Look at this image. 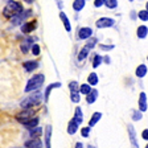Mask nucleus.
<instances>
[{
	"mask_svg": "<svg viewBox=\"0 0 148 148\" xmlns=\"http://www.w3.org/2000/svg\"><path fill=\"white\" fill-rule=\"evenodd\" d=\"M29 135H31L32 139H40V136L42 135V128L36 127V128H33V130H31V131H29Z\"/></svg>",
	"mask_w": 148,
	"mask_h": 148,
	"instance_id": "b1692460",
	"label": "nucleus"
},
{
	"mask_svg": "<svg viewBox=\"0 0 148 148\" xmlns=\"http://www.w3.org/2000/svg\"><path fill=\"white\" fill-rule=\"evenodd\" d=\"M42 101V94L41 92H33L32 95H29V97H27V98H24L23 99V102L20 103V106H21V108H31L32 106H36V105H38L40 102Z\"/></svg>",
	"mask_w": 148,
	"mask_h": 148,
	"instance_id": "f03ea898",
	"label": "nucleus"
},
{
	"mask_svg": "<svg viewBox=\"0 0 148 148\" xmlns=\"http://www.w3.org/2000/svg\"><path fill=\"white\" fill-rule=\"evenodd\" d=\"M101 118H102L101 112H94V114H92V116H91V119H90V122H89V127L95 126V124L99 122V119H101Z\"/></svg>",
	"mask_w": 148,
	"mask_h": 148,
	"instance_id": "bb28decb",
	"label": "nucleus"
},
{
	"mask_svg": "<svg viewBox=\"0 0 148 148\" xmlns=\"http://www.w3.org/2000/svg\"><path fill=\"white\" fill-rule=\"evenodd\" d=\"M73 120L75 122V123L81 124L83 122V115H82V110H81V107H77L75 108V111H74V118Z\"/></svg>",
	"mask_w": 148,
	"mask_h": 148,
	"instance_id": "f3484780",
	"label": "nucleus"
},
{
	"mask_svg": "<svg viewBox=\"0 0 148 148\" xmlns=\"http://www.w3.org/2000/svg\"><path fill=\"white\" fill-rule=\"evenodd\" d=\"M23 66H24V69L27 71H33L38 68V62L37 61H25L24 64H23Z\"/></svg>",
	"mask_w": 148,
	"mask_h": 148,
	"instance_id": "4468645a",
	"label": "nucleus"
},
{
	"mask_svg": "<svg viewBox=\"0 0 148 148\" xmlns=\"http://www.w3.org/2000/svg\"><path fill=\"white\" fill-rule=\"evenodd\" d=\"M25 147L27 148H42V142L40 139H31L25 143Z\"/></svg>",
	"mask_w": 148,
	"mask_h": 148,
	"instance_id": "9b49d317",
	"label": "nucleus"
},
{
	"mask_svg": "<svg viewBox=\"0 0 148 148\" xmlns=\"http://www.w3.org/2000/svg\"><path fill=\"white\" fill-rule=\"evenodd\" d=\"M70 98H71V102H74V103H78V102L81 101V98H79V91H77V92H70Z\"/></svg>",
	"mask_w": 148,
	"mask_h": 148,
	"instance_id": "f704fd0d",
	"label": "nucleus"
},
{
	"mask_svg": "<svg viewBox=\"0 0 148 148\" xmlns=\"http://www.w3.org/2000/svg\"><path fill=\"white\" fill-rule=\"evenodd\" d=\"M105 5L107 7V8H116L118 7V1L116 0H105Z\"/></svg>",
	"mask_w": 148,
	"mask_h": 148,
	"instance_id": "2f4dec72",
	"label": "nucleus"
},
{
	"mask_svg": "<svg viewBox=\"0 0 148 148\" xmlns=\"http://www.w3.org/2000/svg\"><path fill=\"white\" fill-rule=\"evenodd\" d=\"M32 13V11H27V12H24V13H17V15H15L12 18H11V23H12L13 25H20V24H23V23L25 21V18L28 17V16Z\"/></svg>",
	"mask_w": 148,
	"mask_h": 148,
	"instance_id": "39448f33",
	"label": "nucleus"
},
{
	"mask_svg": "<svg viewBox=\"0 0 148 148\" xmlns=\"http://www.w3.org/2000/svg\"><path fill=\"white\" fill-rule=\"evenodd\" d=\"M142 138L144 139V140H148V128L144 130V131L142 132Z\"/></svg>",
	"mask_w": 148,
	"mask_h": 148,
	"instance_id": "a19ab883",
	"label": "nucleus"
},
{
	"mask_svg": "<svg viewBox=\"0 0 148 148\" xmlns=\"http://www.w3.org/2000/svg\"><path fill=\"white\" fill-rule=\"evenodd\" d=\"M78 126H79V124L75 123L74 120H70V122H69V124H68V134H69V135H74V134L77 132V131H78Z\"/></svg>",
	"mask_w": 148,
	"mask_h": 148,
	"instance_id": "6ab92c4d",
	"label": "nucleus"
},
{
	"mask_svg": "<svg viewBox=\"0 0 148 148\" xmlns=\"http://www.w3.org/2000/svg\"><path fill=\"white\" fill-rule=\"evenodd\" d=\"M127 128H128V136H130V142H131V147L139 148L138 139H136V134H135V128H134V126L130 123V124H127Z\"/></svg>",
	"mask_w": 148,
	"mask_h": 148,
	"instance_id": "423d86ee",
	"label": "nucleus"
},
{
	"mask_svg": "<svg viewBox=\"0 0 148 148\" xmlns=\"http://www.w3.org/2000/svg\"><path fill=\"white\" fill-rule=\"evenodd\" d=\"M145 11H148V1L145 3Z\"/></svg>",
	"mask_w": 148,
	"mask_h": 148,
	"instance_id": "a18cd8bd",
	"label": "nucleus"
},
{
	"mask_svg": "<svg viewBox=\"0 0 148 148\" xmlns=\"http://www.w3.org/2000/svg\"><path fill=\"white\" fill-rule=\"evenodd\" d=\"M91 34H92V29L89 27H83L78 31V37H79L81 40H89L90 37H91Z\"/></svg>",
	"mask_w": 148,
	"mask_h": 148,
	"instance_id": "0eeeda50",
	"label": "nucleus"
},
{
	"mask_svg": "<svg viewBox=\"0 0 148 148\" xmlns=\"http://www.w3.org/2000/svg\"><path fill=\"white\" fill-rule=\"evenodd\" d=\"M147 58H148V57H147Z\"/></svg>",
	"mask_w": 148,
	"mask_h": 148,
	"instance_id": "de8ad7c7",
	"label": "nucleus"
},
{
	"mask_svg": "<svg viewBox=\"0 0 148 148\" xmlns=\"http://www.w3.org/2000/svg\"><path fill=\"white\" fill-rule=\"evenodd\" d=\"M87 81H89L90 86H97V85H98V81H99L97 73H90L89 77H87Z\"/></svg>",
	"mask_w": 148,
	"mask_h": 148,
	"instance_id": "a878e982",
	"label": "nucleus"
},
{
	"mask_svg": "<svg viewBox=\"0 0 148 148\" xmlns=\"http://www.w3.org/2000/svg\"><path fill=\"white\" fill-rule=\"evenodd\" d=\"M145 148H148V144H147V145H145Z\"/></svg>",
	"mask_w": 148,
	"mask_h": 148,
	"instance_id": "49530a36",
	"label": "nucleus"
},
{
	"mask_svg": "<svg viewBox=\"0 0 148 148\" xmlns=\"http://www.w3.org/2000/svg\"><path fill=\"white\" fill-rule=\"evenodd\" d=\"M37 124H38V118H32L31 120H29V122H27V123L25 124H23V126L24 127H27L28 130H29V131H31V130H33V128H36L37 127Z\"/></svg>",
	"mask_w": 148,
	"mask_h": 148,
	"instance_id": "5701e85b",
	"label": "nucleus"
},
{
	"mask_svg": "<svg viewBox=\"0 0 148 148\" xmlns=\"http://www.w3.org/2000/svg\"><path fill=\"white\" fill-rule=\"evenodd\" d=\"M91 90H92V87L90 86L89 83H82L79 86V94H83V95H89L90 92H91Z\"/></svg>",
	"mask_w": 148,
	"mask_h": 148,
	"instance_id": "412c9836",
	"label": "nucleus"
},
{
	"mask_svg": "<svg viewBox=\"0 0 148 148\" xmlns=\"http://www.w3.org/2000/svg\"><path fill=\"white\" fill-rule=\"evenodd\" d=\"M85 5H86V1H85V0H74L73 1V9L77 11V12H79Z\"/></svg>",
	"mask_w": 148,
	"mask_h": 148,
	"instance_id": "393cba45",
	"label": "nucleus"
},
{
	"mask_svg": "<svg viewBox=\"0 0 148 148\" xmlns=\"http://www.w3.org/2000/svg\"><path fill=\"white\" fill-rule=\"evenodd\" d=\"M147 71H148L147 66L142 64V65H139L138 68H136L135 74H136V77H138V78H144V77H145V74H147Z\"/></svg>",
	"mask_w": 148,
	"mask_h": 148,
	"instance_id": "dca6fc26",
	"label": "nucleus"
},
{
	"mask_svg": "<svg viewBox=\"0 0 148 148\" xmlns=\"http://www.w3.org/2000/svg\"><path fill=\"white\" fill-rule=\"evenodd\" d=\"M148 108V105H147V95H145V92H140L139 94V111H147Z\"/></svg>",
	"mask_w": 148,
	"mask_h": 148,
	"instance_id": "6e6552de",
	"label": "nucleus"
},
{
	"mask_svg": "<svg viewBox=\"0 0 148 148\" xmlns=\"http://www.w3.org/2000/svg\"><path fill=\"white\" fill-rule=\"evenodd\" d=\"M89 134H90V127L89 126L83 127V128L81 130V135H82L83 138H87V136H89Z\"/></svg>",
	"mask_w": 148,
	"mask_h": 148,
	"instance_id": "e433bc0d",
	"label": "nucleus"
},
{
	"mask_svg": "<svg viewBox=\"0 0 148 148\" xmlns=\"http://www.w3.org/2000/svg\"><path fill=\"white\" fill-rule=\"evenodd\" d=\"M33 114H34V110H32V108H25V110H23L21 112L16 116V119L21 124H25L27 122H29L32 118H34Z\"/></svg>",
	"mask_w": 148,
	"mask_h": 148,
	"instance_id": "7ed1b4c3",
	"label": "nucleus"
},
{
	"mask_svg": "<svg viewBox=\"0 0 148 148\" xmlns=\"http://www.w3.org/2000/svg\"><path fill=\"white\" fill-rule=\"evenodd\" d=\"M98 42V40H97L95 37H90L89 38V41H87V45H86V48H89V49H91V48H94L95 46V44Z\"/></svg>",
	"mask_w": 148,
	"mask_h": 148,
	"instance_id": "72a5a7b5",
	"label": "nucleus"
},
{
	"mask_svg": "<svg viewBox=\"0 0 148 148\" xmlns=\"http://www.w3.org/2000/svg\"><path fill=\"white\" fill-rule=\"evenodd\" d=\"M50 138H52V126L48 124L45 127V147L50 148Z\"/></svg>",
	"mask_w": 148,
	"mask_h": 148,
	"instance_id": "2eb2a0df",
	"label": "nucleus"
},
{
	"mask_svg": "<svg viewBox=\"0 0 148 148\" xmlns=\"http://www.w3.org/2000/svg\"><path fill=\"white\" fill-rule=\"evenodd\" d=\"M37 23L36 21H33V23H24V24L21 25V32L23 33H31L32 31H34L36 29V27H37Z\"/></svg>",
	"mask_w": 148,
	"mask_h": 148,
	"instance_id": "1a4fd4ad",
	"label": "nucleus"
},
{
	"mask_svg": "<svg viewBox=\"0 0 148 148\" xmlns=\"http://www.w3.org/2000/svg\"><path fill=\"white\" fill-rule=\"evenodd\" d=\"M58 87H61V83L60 82H54V83H50L49 86L46 87L45 90V94H44V99H45V102L49 99V95H50V91H52L53 89H58Z\"/></svg>",
	"mask_w": 148,
	"mask_h": 148,
	"instance_id": "f8f14e48",
	"label": "nucleus"
},
{
	"mask_svg": "<svg viewBox=\"0 0 148 148\" xmlns=\"http://www.w3.org/2000/svg\"><path fill=\"white\" fill-rule=\"evenodd\" d=\"M102 61H103V60H102V57L99 54H95L94 56V58H92V68L95 69V68H98L99 65L102 64Z\"/></svg>",
	"mask_w": 148,
	"mask_h": 148,
	"instance_id": "c756f323",
	"label": "nucleus"
},
{
	"mask_svg": "<svg viewBox=\"0 0 148 148\" xmlns=\"http://www.w3.org/2000/svg\"><path fill=\"white\" fill-rule=\"evenodd\" d=\"M32 53H33V56H38V54H40V45L33 44V46H32Z\"/></svg>",
	"mask_w": 148,
	"mask_h": 148,
	"instance_id": "4c0bfd02",
	"label": "nucleus"
},
{
	"mask_svg": "<svg viewBox=\"0 0 148 148\" xmlns=\"http://www.w3.org/2000/svg\"><path fill=\"white\" fill-rule=\"evenodd\" d=\"M44 82H45V75L44 74H36V75H33L31 79L28 81L27 86H25V91L31 92V91H34V90H38L42 86Z\"/></svg>",
	"mask_w": 148,
	"mask_h": 148,
	"instance_id": "f257e3e1",
	"label": "nucleus"
},
{
	"mask_svg": "<svg viewBox=\"0 0 148 148\" xmlns=\"http://www.w3.org/2000/svg\"><path fill=\"white\" fill-rule=\"evenodd\" d=\"M97 98H98V91H97L95 89H92L91 92L86 97V102L89 103V105H91V103H94V102L97 101Z\"/></svg>",
	"mask_w": 148,
	"mask_h": 148,
	"instance_id": "4be33fe9",
	"label": "nucleus"
},
{
	"mask_svg": "<svg viewBox=\"0 0 148 148\" xmlns=\"http://www.w3.org/2000/svg\"><path fill=\"white\" fill-rule=\"evenodd\" d=\"M99 48H101L102 50H111V49H114V45H108V46H106V45H99Z\"/></svg>",
	"mask_w": 148,
	"mask_h": 148,
	"instance_id": "58836bf2",
	"label": "nucleus"
},
{
	"mask_svg": "<svg viewBox=\"0 0 148 148\" xmlns=\"http://www.w3.org/2000/svg\"><path fill=\"white\" fill-rule=\"evenodd\" d=\"M7 7H9V8L12 9L13 12H15V15H17V13H21V12H23V5L18 3V1H8Z\"/></svg>",
	"mask_w": 148,
	"mask_h": 148,
	"instance_id": "9d476101",
	"label": "nucleus"
},
{
	"mask_svg": "<svg viewBox=\"0 0 148 148\" xmlns=\"http://www.w3.org/2000/svg\"><path fill=\"white\" fill-rule=\"evenodd\" d=\"M138 16H139V18L142 20V21H148V11H140V12L138 13Z\"/></svg>",
	"mask_w": 148,
	"mask_h": 148,
	"instance_id": "473e14b6",
	"label": "nucleus"
},
{
	"mask_svg": "<svg viewBox=\"0 0 148 148\" xmlns=\"http://www.w3.org/2000/svg\"><path fill=\"white\" fill-rule=\"evenodd\" d=\"M114 24H115V20L110 17H101L95 23L97 28H111L114 27Z\"/></svg>",
	"mask_w": 148,
	"mask_h": 148,
	"instance_id": "20e7f679",
	"label": "nucleus"
},
{
	"mask_svg": "<svg viewBox=\"0 0 148 148\" xmlns=\"http://www.w3.org/2000/svg\"><path fill=\"white\" fill-rule=\"evenodd\" d=\"M60 18L62 20V23H64V25H65V29L68 32H70L71 31V25H70V21H69V18H68V16L65 15L64 12H60Z\"/></svg>",
	"mask_w": 148,
	"mask_h": 148,
	"instance_id": "aec40b11",
	"label": "nucleus"
},
{
	"mask_svg": "<svg viewBox=\"0 0 148 148\" xmlns=\"http://www.w3.org/2000/svg\"><path fill=\"white\" fill-rule=\"evenodd\" d=\"M103 61H105L106 64H110V62H111V60H110V57H108V56H106L105 58H103Z\"/></svg>",
	"mask_w": 148,
	"mask_h": 148,
	"instance_id": "79ce46f5",
	"label": "nucleus"
},
{
	"mask_svg": "<svg viewBox=\"0 0 148 148\" xmlns=\"http://www.w3.org/2000/svg\"><path fill=\"white\" fill-rule=\"evenodd\" d=\"M69 89H70V92L79 91V85H78L77 81H71V82L69 83Z\"/></svg>",
	"mask_w": 148,
	"mask_h": 148,
	"instance_id": "c85d7f7f",
	"label": "nucleus"
},
{
	"mask_svg": "<svg viewBox=\"0 0 148 148\" xmlns=\"http://www.w3.org/2000/svg\"><path fill=\"white\" fill-rule=\"evenodd\" d=\"M89 52H90L89 48H86V46H85V48H82V49H81V52H79V54H78V60H79V61L85 60L87 57V54H89Z\"/></svg>",
	"mask_w": 148,
	"mask_h": 148,
	"instance_id": "cd10ccee",
	"label": "nucleus"
},
{
	"mask_svg": "<svg viewBox=\"0 0 148 148\" xmlns=\"http://www.w3.org/2000/svg\"><path fill=\"white\" fill-rule=\"evenodd\" d=\"M142 118H143V112H142V111H136L135 110L132 112V119L134 120H140Z\"/></svg>",
	"mask_w": 148,
	"mask_h": 148,
	"instance_id": "c9c22d12",
	"label": "nucleus"
},
{
	"mask_svg": "<svg viewBox=\"0 0 148 148\" xmlns=\"http://www.w3.org/2000/svg\"><path fill=\"white\" fill-rule=\"evenodd\" d=\"M103 4H105V0H95V1H94V5H95L97 8H98V7H102Z\"/></svg>",
	"mask_w": 148,
	"mask_h": 148,
	"instance_id": "ea45409f",
	"label": "nucleus"
},
{
	"mask_svg": "<svg viewBox=\"0 0 148 148\" xmlns=\"http://www.w3.org/2000/svg\"><path fill=\"white\" fill-rule=\"evenodd\" d=\"M74 148H85V147H83V144H82V143H77V144H75V147H74Z\"/></svg>",
	"mask_w": 148,
	"mask_h": 148,
	"instance_id": "37998d69",
	"label": "nucleus"
},
{
	"mask_svg": "<svg viewBox=\"0 0 148 148\" xmlns=\"http://www.w3.org/2000/svg\"><path fill=\"white\" fill-rule=\"evenodd\" d=\"M87 148H95V147H94V145H91V144H89V145H87Z\"/></svg>",
	"mask_w": 148,
	"mask_h": 148,
	"instance_id": "c03bdc74",
	"label": "nucleus"
},
{
	"mask_svg": "<svg viewBox=\"0 0 148 148\" xmlns=\"http://www.w3.org/2000/svg\"><path fill=\"white\" fill-rule=\"evenodd\" d=\"M3 15L5 16V17L12 18L13 16H15V12H13V11H12L11 8H9V7H4V9H3Z\"/></svg>",
	"mask_w": 148,
	"mask_h": 148,
	"instance_id": "7c9ffc66",
	"label": "nucleus"
},
{
	"mask_svg": "<svg viewBox=\"0 0 148 148\" xmlns=\"http://www.w3.org/2000/svg\"><path fill=\"white\" fill-rule=\"evenodd\" d=\"M136 34H138L139 38H144V37H147L148 28L145 27V25H140V27H138V29H136Z\"/></svg>",
	"mask_w": 148,
	"mask_h": 148,
	"instance_id": "a211bd4d",
	"label": "nucleus"
},
{
	"mask_svg": "<svg viewBox=\"0 0 148 148\" xmlns=\"http://www.w3.org/2000/svg\"><path fill=\"white\" fill-rule=\"evenodd\" d=\"M33 40H32L31 37H28V38H25L24 41L21 42V52L23 53H28V50H29V48L32 49V46H33Z\"/></svg>",
	"mask_w": 148,
	"mask_h": 148,
	"instance_id": "ddd939ff",
	"label": "nucleus"
}]
</instances>
